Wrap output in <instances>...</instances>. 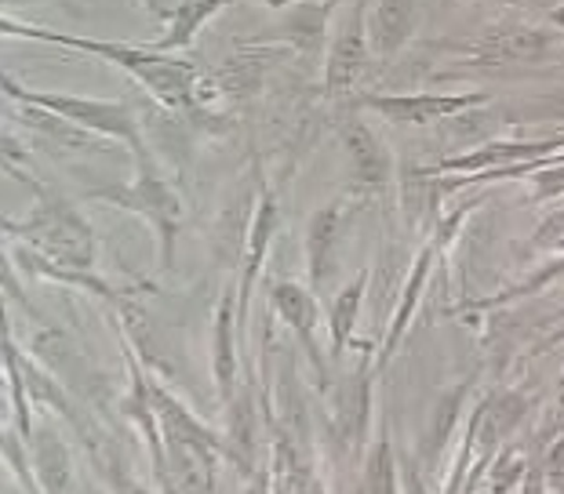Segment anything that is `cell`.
<instances>
[{
    "mask_svg": "<svg viewBox=\"0 0 564 494\" xmlns=\"http://www.w3.org/2000/svg\"><path fill=\"white\" fill-rule=\"evenodd\" d=\"M0 30H4L8 37H26L37 44H58V47H74V52L99 55L106 63H113L117 69H124L128 77H135L158 102L175 106V110H183V106H194L197 110L215 91L223 95L219 80L204 88V74L194 63L158 52L153 44L142 47V44H121V41H91V37H77V33L41 30V26H30V22H15V19H0Z\"/></svg>",
    "mask_w": 564,
    "mask_h": 494,
    "instance_id": "obj_1",
    "label": "cell"
},
{
    "mask_svg": "<svg viewBox=\"0 0 564 494\" xmlns=\"http://www.w3.org/2000/svg\"><path fill=\"white\" fill-rule=\"evenodd\" d=\"M8 233L26 237V244L37 251L41 259L55 262L63 270H91L95 262V237L91 226L80 219L74 204L44 197L26 222L8 226Z\"/></svg>",
    "mask_w": 564,
    "mask_h": 494,
    "instance_id": "obj_2",
    "label": "cell"
},
{
    "mask_svg": "<svg viewBox=\"0 0 564 494\" xmlns=\"http://www.w3.org/2000/svg\"><path fill=\"white\" fill-rule=\"evenodd\" d=\"M4 91H8V99L26 102V106H41V110L63 117V120H74V124L95 131V135L128 142L135 153L147 150V142H142V128L135 120V110H131L128 102L80 99V95H66V91H33V88H22V84H15V77H8V74H4Z\"/></svg>",
    "mask_w": 564,
    "mask_h": 494,
    "instance_id": "obj_3",
    "label": "cell"
},
{
    "mask_svg": "<svg viewBox=\"0 0 564 494\" xmlns=\"http://www.w3.org/2000/svg\"><path fill=\"white\" fill-rule=\"evenodd\" d=\"M113 200H121L124 208L147 215V219L158 226V233L164 240V262H172V248H175V229H178V219H183V208H178V197L175 189L164 183L158 164H153V156L147 150H139V175L135 183L128 189H117L110 193Z\"/></svg>",
    "mask_w": 564,
    "mask_h": 494,
    "instance_id": "obj_4",
    "label": "cell"
},
{
    "mask_svg": "<svg viewBox=\"0 0 564 494\" xmlns=\"http://www.w3.org/2000/svg\"><path fill=\"white\" fill-rule=\"evenodd\" d=\"M368 55L371 41L365 26V8H354V15L343 22L328 55H324V91H328V99H350L368 74Z\"/></svg>",
    "mask_w": 564,
    "mask_h": 494,
    "instance_id": "obj_5",
    "label": "cell"
},
{
    "mask_svg": "<svg viewBox=\"0 0 564 494\" xmlns=\"http://www.w3.org/2000/svg\"><path fill=\"white\" fill-rule=\"evenodd\" d=\"M368 106L393 124H441L459 113H470L477 106H488L485 91H459V95H368Z\"/></svg>",
    "mask_w": 564,
    "mask_h": 494,
    "instance_id": "obj_6",
    "label": "cell"
},
{
    "mask_svg": "<svg viewBox=\"0 0 564 494\" xmlns=\"http://www.w3.org/2000/svg\"><path fill=\"white\" fill-rule=\"evenodd\" d=\"M354 200L350 197H335L328 200L324 208L314 211L306 229V262H310V281L314 287L328 284V276L339 262V244H343V233L350 226V215H354Z\"/></svg>",
    "mask_w": 564,
    "mask_h": 494,
    "instance_id": "obj_7",
    "label": "cell"
},
{
    "mask_svg": "<svg viewBox=\"0 0 564 494\" xmlns=\"http://www.w3.org/2000/svg\"><path fill=\"white\" fill-rule=\"evenodd\" d=\"M554 33L532 26H496L485 30L474 44L477 66H502V63H539L554 52Z\"/></svg>",
    "mask_w": 564,
    "mask_h": 494,
    "instance_id": "obj_8",
    "label": "cell"
},
{
    "mask_svg": "<svg viewBox=\"0 0 564 494\" xmlns=\"http://www.w3.org/2000/svg\"><path fill=\"white\" fill-rule=\"evenodd\" d=\"M561 146H564V135L535 139V142H488V146L466 153V156H452V161H444L441 172L488 175V172H502V167H513V164L543 161V156H554Z\"/></svg>",
    "mask_w": 564,
    "mask_h": 494,
    "instance_id": "obj_9",
    "label": "cell"
},
{
    "mask_svg": "<svg viewBox=\"0 0 564 494\" xmlns=\"http://www.w3.org/2000/svg\"><path fill=\"white\" fill-rule=\"evenodd\" d=\"M343 146H346V156H350V172L357 178V186L382 189L393 178V156L365 120H346Z\"/></svg>",
    "mask_w": 564,
    "mask_h": 494,
    "instance_id": "obj_10",
    "label": "cell"
},
{
    "mask_svg": "<svg viewBox=\"0 0 564 494\" xmlns=\"http://www.w3.org/2000/svg\"><path fill=\"white\" fill-rule=\"evenodd\" d=\"M419 11H423V0H379L368 26L371 52L379 58H393L404 52L419 26Z\"/></svg>",
    "mask_w": 564,
    "mask_h": 494,
    "instance_id": "obj_11",
    "label": "cell"
},
{
    "mask_svg": "<svg viewBox=\"0 0 564 494\" xmlns=\"http://www.w3.org/2000/svg\"><path fill=\"white\" fill-rule=\"evenodd\" d=\"M371 360L365 353V360L357 364V371L335 396V437H339L346 448H361L365 429H368V407H371Z\"/></svg>",
    "mask_w": 564,
    "mask_h": 494,
    "instance_id": "obj_12",
    "label": "cell"
},
{
    "mask_svg": "<svg viewBox=\"0 0 564 494\" xmlns=\"http://www.w3.org/2000/svg\"><path fill=\"white\" fill-rule=\"evenodd\" d=\"M398 186H401V208H404L408 226H412L415 233H430V229L437 226L444 183H437V175L423 164H404Z\"/></svg>",
    "mask_w": 564,
    "mask_h": 494,
    "instance_id": "obj_13",
    "label": "cell"
},
{
    "mask_svg": "<svg viewBox=\"0 0 564 494\" xmlns=\"http://www.w3.org/2000/svg\"><path fill=\"white\" fill-rule=\"evenodd\" d=\"M278 233V200L270 197V193H262L259 200V211L256 219H251V229H248V248H245V266H241V284H237V323L248 320V298H251V284H256V276L262 270V259H267L270 251V240Z\"/></svg>",
    "mask_w": 564,
    "mask_h": 494,
    "instance_id": "obj_14",
    "label": "cell"
},
{
    "mask_svg": "<svg viewBox=\"0 0 564 494\" xmlns=\"http://www.w3.org/2000/svg\"><path fill=\"white\" fill-rule=\"evenodd\" d=\"M270 303H273V309L281 312V320L288 323V328H292L299 339H303V345L314 349V331H317V323H321L317 298L310 295L303 284L284 281V284L270 287Z\"/></svg>",
    "mask_w": 564,
    "mask_h": 494,
    "instance_id": "obj_15",
    "label": "cell"
},
{
    "mask_svg": "<svg viewBox=\"0 0 564 494\" xmlns=\"http://www.w3.org/2000/svg\"><path fill=\"white\" fill-rule=\"evenodd\" d=\"M332 0H303L288 11L284 19V41L303 55H317L328 33V15H332Z\"/></svg>",
    "mask_w": 564,
    "mask_h": 494,
    "instance_id": "obj_16",
    "label": "cell"
},
{
    "mask_svg": "<svg viewBox=\"0 0 564 494\" xmlns=\"http://www.w3.org/2000/svg\"><path fill=\"white\" fill-rule=\"evenodd\" d=\"M226 4H234V0H183L175 11V19L167 22V33L153 47H158V52H167V55L183 52V47L194 44V37L204 30V22L212 15H219Z\"/></svg>",
    "mask_w": 564,
    "mask_h": 494,
    "instance_id": "obj_17",
    "label": "cell"
},
{
    "mask_svg": "<svg viewBox=\"0 0 564 494\" xmlns=\"http://www.w3.org/2000/svg\"><path fill=\"white\" fill-rule=\"evenodd\" d=\"M234 298L226 295L223 306H219V320H215V385H219V396L226 404L234 400V378H237V353H234V331L241 328L237 317L230 312Z\"/></svg>",
    "mask_w": 564,
    "mask_h": 494,
    "instance_id": "obj_18",
    "label": "cell"
},
{
    "mask_svg": "<svg viewBox=\"0 0 564 494\" xmlns=\"http://www.w3.org/2000/svg\"><path fill=\"white\" fill-rule=\"evenodd\" d=\"M434 255H437V248H426L423 255L415 259L412 276H408V284H404V303H401L398 317H393V323H390V339H387V349H382V356H379V367L387 364L393 353H398L401 334H404L408 320H412V312L419 306V295H423V287H426V276H430V266H434Z\"/></svg>",
    "mask_w": 564,
    "mask_h": 494,
    "instance_id": "obj_19",
    "label": "cell"
},
{
    "mask_svg": "<svg viewBox=\"0 0 564 494\" xmlns=\"http://www.w3.org/2000/svg\"><path fill=\"white\" fill-rule=\"evenodd\" d=\"M365 287H368V270L357 273L354 281L339 292V298L332 303L328 328H332V353L335 356H339L343 349H346V342H350L354 323H357V312H361V303H365Z\"/></svg>",
    "mask_w": 564,
    "mask_h": 494,
    "instance_id": "obj_20",
    "label": "cell"
},
{
    "mask_svg": "<svg viewBox=\"0 0 564 494\" xmlns=\"http://www.w3.org/2000/svg\"><path fill=\"white\" fill-rule=\"evenodd\" d=\"M262 69H267V52H262V47H245V52H234L219 69V88L226 95L259 91Z\"/></svg>",
    "mask_w": 564,
    "mask_h": 494,
    "instance_id": "obj_21",
    "label": "cell"
},
{
    "mask_svg": "<svg viewBox=\"0 0 564 494\" xmlns=\"http://www.w3.org/2000/svg\"><path fill=\"white\" fill-rule=\"evenodd\" d=\"M37 476L47 494H63L69 484V454L52 429L37 432Z\"/></svg>",
    "mask_w": 564,
    "mask_h": 494,
    "instance_id": "obj_22",
    "label": "cell"
},
{
    "mask_svg": "<svg viewBox=\"0 0 564 494\" xmlns=\"http://www.w3.org/2000/svg\"><path fill=\"white\" fill-rule=\"evenodd\" d=\"M365 491L368 494H398V462H393L390 437L382 432L376 451L368 454L365 465Z\"/></svg>",
    "mask_w": 564,
    "mask_h": 494,
    "instance_id": "obj_23",
    "label": "cell"
},
{
    "mask_svg": "<svg viewBox=\"0 0 564 494\" xmlns=\"http://www.w3.org/2000/svg\"><path fill=\"white\" fill-rule=\"evenodd\" d=\"M521 473H528L524 458L513 454V451H502L499 462L488 465V487H491V494H510Z\"/></svg>",
    "mask_w": 564,
    "mask_h": 494,
    "instance_id": "obj_24",
    "label": "cell"
},
{
    "mask_svg": "<svg viewBox=\"0 0 564 494\" xmlns=\"http://www.w3.org/2000/svg\"><path fill=\"white\" fill-rule=\"evenodd\" d=\"M532 197H535V200L564 197V153L554 156V161H546V164L532 175Z\"/></svg>",
    "mask_w": 564,
    "mask_h": 494,
    "instance_id": "obj_25",
    "label": "cell"
},
{
    "mask_svg": "<svg viewBox=\"0 0 564 494\" xmlns=\"http://www.w3.org/2000/svg\"><path fill=\"white\" fill-rule=\"evenodd\" d=\"M543 469H546V480L554 487H564V432L557 440H550V448L543 454Z\"/></svg>",
    "mask_w": 564,
    "mask_h": 494,
    "instance_id": "obj_26",
    "label": "cell"
},
{
    "mask_svg": "<svg viewBox=\"0 0 564 494\" xmlns=\"http://www.w3.org/2000/svg\"><path fill=\"white\" fill-rule=\"evenodd\" d=\"M564 432V382L554 396V404H550V415H546V426L539 429V437H561Z\"/></svg>",
    "mask_w": 564,
    "mask_h": 494,
    "instance_id": "obj_27",
    "label": "cell"
},
{
    "mask_svg": "<svg viewBox=\"0 0 564 494\" xmlns=\"http://www.w3.org/2000/svg\"><path fill=\"white\" fill-rule=\"evenodd\" d=\"M178 4L183 0H142V8L150 11L153 19H161V22H172L175 19V11H178Z\"/></svg>",
    "mask_w": 564,
    "mask_h": 494,
    "instance_id": "obj_28",
    "label": "cell"
},
{
    "mask_svg": "<svg viewBox=\"0 0 564 494\" xmlns=\"http://www.w3.org/2000/svg\"><path fill=\"white\" fill-rule=\"evenodd\" d=\"M546 469L543 465H528V473H524V491L521 494H546Z\"/></svg>",
    "mask_w": 564,
    "mask_h": 494,
    "instance_id": "obj_29",
    "label": "cell"
},
{
    "mask_svg": "<svg viewBox=\"0 0 564 494\" xmlns=\"http://www.w3.org/2000/svg\"><path fill=\"white\" fill-rule=\"evenodd\" d=\"M245 494H270V473H267V469H256V473H251Z\"/></svg>",
    "mask_w": 564,
    "mask_h": 494,
    "instance_id": "obj_30",
    "label": "cell"
},
{
    "mask_svg": "<svg viewBox=\"0 0 564 494\" xmlns=\"http://www.w3.org/2000/svg\"><path fill=\"white\" fill-rule=\"evenodd\" d=\"M404 494H430L426 487H423V480H419V473L412 465L404 469Z\"/></svg>",
    "mask_w": 564,
    "mask_h": 494,
    "instance_id": "obj_31",
    "label": "cell"
},
{
    "mask_svg": "<svg viewBox=\"0 0 564 494\" xmlns=\"http://www.w3.org/2000/svg\"><path fill=\"white\" fill-rule=\"evenodd\" d=\"M113 487H117V494H147L139 484H131V480H124L121 473H113Z\"/></svg>",
    "mask_w": 564,
    "mask_h": 494,
    "instance_id": "obj_32",
    "label": "cell"
},
{
    "mask_svg": "<svg viewBox=\"0 0 564 494\" xmlns=\"http://www.w3.org/2000/svg\"><path fill=\"white\" fill-rule=\"evenodd\" d=\"M550 19H554V26H561V30H564V0H561V4H557L554 11H550Z\"/></svg>",
    "mask_w": 564,
    "mask_h": 494,
    "instance_id": "obj_33",
    "label": "cell"
},
{
    "mask_svg": "<svg viewBox=\"0 0 564 494\" xmlns=\"http://www.w3.org/2000/svg\"><path fill=\"white\" fill-rule=\"evenodd\" d=\"M262 4H270V8H288V4H295V0H262Z\"/></svg>",
    "mask_w": 564,
    "mask_h": 494,
    "instance_id": "obj_34",
    "label": "cell"
},
{
    "mask_svg": "<svg viewBox=\"0 0 564 494\" xmlns=\"http://www.w3.org/2000/svg\"><path fill=\"white\" fill-rule=\"evenodd\" d=\"M332 4H339V0H332Z\"/></svg>",
    "mask_w": 564,
    "mask_h": 494,
    "instance_id": "obj_35",
    "label": "cell"
},
{
    "mask_svg": "<svg viewBox=\"0 0 564 494\" xmlns=\"http://www.w3.org/2000/svg\"><path fill=\"white\" fill-rule=\"evenodd\" d=\"M91 494H99V491H91Z\"/></svg>",
    "mask_w": 564,
    "mask_h": 494,
    "instance_id": "obj_36",
    "label": "cell"
}]
</instances>
